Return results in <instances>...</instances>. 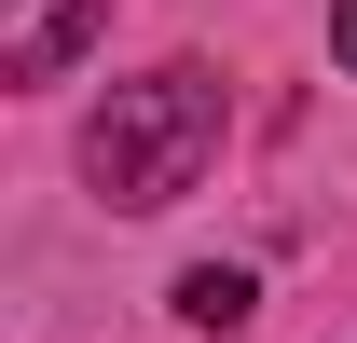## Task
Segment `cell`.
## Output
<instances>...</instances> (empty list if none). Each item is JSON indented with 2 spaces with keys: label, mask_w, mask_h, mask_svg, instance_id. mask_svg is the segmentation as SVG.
I'll return each mask as SVG.
<instances>
[{
  "label": "cell",
  "mask_w": 357,
  "mask_h": 343,
  "mask_svg": "<svg viewBox=\"0 0 357 343\" xmlns=\"http://www.w3.org/2000/svg\"><path fill=\"white\" fill-rule=\"evenodd\" d=\"M330 55H344V69H357V0H330Z\"/></svg>",
  "instance_id": "277c9868"
},
{
  "label": "cell",
  "mask_w": 357,
  "mask_h": 343,
  "mask_svg": "<svg viewBox=\"0 0 357 343\" xmlns=\"http://www.w3.org/2000/svg\"><path fill=\"white\" fill-rule=\"evenodd\" d=\"M96 0H0V83H55L69 55H83Z\"/></svg>",
  "instance_id": "7a4b0ae2"
},
{
  "label": "cell",
  "mask_w": 357,
  "mask_h": 343,
  "mask_svg": "<svg viewBox=\"0 0 357 343\" xmlns=\"http://www.w3.org/2000/svg\"><path fill=\"white\" fill-rule=\"evenodd\" d=\"M178 316H192V330H248V275H234V261H192V275H178Z\"/></svg>",
  "instance_id": "3957f363"
},
{
  "label": "cell",
  "mask_w": 357,
  "mask_h": 343,
  "mask_svg": "<svg viewBox=\"0 0 357 343\" xmlns=\"http://www.w3.org/2000/svg\"><path fill=\"white\" fill-rule=\"evenodd\" d=\"M206 165H220V83H206V69H151V83H110V110H96V137H83V178H96L124 220L178 206Z\"/></svg>",
  "instance_id": "6da1fadb"
}]
</instances>
